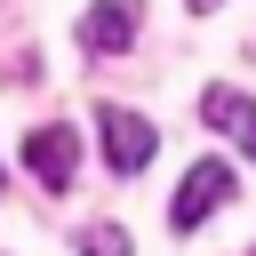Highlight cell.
Instances as JSON below:
<instances>
[{
	"label": "cell",
	"instance_id": "2",
	"mask_svg": "<svg viewBox=\"0 0 256 256\" xmlns=\"http://www.w3.org/2000/svg\"><path fill=\"white\" fill-rule=\"evenodd\" d=\"M96 120H104V168H112V176H136V168L152 160V144H160V128H152L144 112H120V104H104Z\"/></svg>",
	"mask_w": 256,
	"mask_h": 256
},
{
	"label": "cell",
	"instance_id": "6",
	"mask_svg": "<svg viewBox=\"0 0 256 256\" xmlns=\"http://www.w3.org/2000/svg\"><path fill=\"white\" fill-rule=\"evenodd\" d=\"M80 256H136V240H128V224H88Z\"/></svg>",
	"mask_w": 256,
	"mask_h": 256
},
{
	"label": "cell",
	"instance_id": "3",
	"mask_svg": "<svg viewBox=\"0 0 256 256\" xmlns=\"http://www.w3.org/2000/svg\"><path fill=\"white\" fill-rule=\"evenodd\" d=\"M24 168H32L48 192H64V184H72V168H80V136H72L64 120L32 128V136H24Z\"/></svg>",
	"mask_w": 256,
	"mask_h": 256
},
{
	"label": "cell",
	"instance_id": "1",
	"mask_svg": "<svg viewBox=\"0 0 256 256\" xmlns=\"http://www.w3.org/2000/svg\"><path fill=\"white\" fill-rule=\"evenodd\" d=\"M224 200H232V160H192L184 184H176V200H168V224L176 232H200Z\"/></svg>",
	"mask_w": 256,
	"mask_h": 256
},
{
	"label": "cell",
	"instance_id": "4",
	"mask_svg": "<svg viewBox=\"0 0 256 256\" xmlns=\"http://www.w3.org/2000/svg\"><path fill=\"white\" fill-rule=\"evenodd\" d=\"M136 32H144V0H96V8L80 16V48H88V56H120Z\"/></svg>",
	"mask_w": 256,
	"mask_h": 256
},
{
	"label": "cell",
	"instance_id": "8",
	"mask_svg": "<svg viewBox=\"0 0 256 256\" xmlns=\"http://www.w3.org/2000/svg\"><path fill=\"white\" fill-rule=\"evenodd\" d=\"M0 184H8V160H0Z\"/></svg>",
	"mask_w": 256,
	"mask_h": 256
},
{
	"label": "cell",
	"instance_id": "9",
	"mask_svg": "<svg viewBox=\"0 0 256 256\" xmlns=\"http://www.w3.org/2000/svg\"><path fill=\"white\" fill-rule=\"evenodd\" d=\"M248 256H256V248H248Z\"/></svg>",
	"mask_w": 256,
	"mask_h": 256
},
{
	"label": "cell",
	"instance_id": "7",
	"mask_svg": "<svg viewBox=\"0 0 256 256\" xmlns=\"http://www.w3.org/2000/svg\"><path fill=\"white\" fill-rule=\"evenodd\" d=\"M184 8H192V16H208V8H224V0H184Z\"/></svg>",
	"mask_w": 256,
	"mask_h": 256
},
{
	"label": "cell",
	"instance_id": "5",
	"mask_svg": "<svg viewBox=\"0 0 256 256\" xmlns=\"http://www.w3.org/2000/svg\"><path fill=\"white\" fill-rule=\"evenodd\" d=\"M200 120H208L216 136H232V144L256 160V96H240V88L216 80V88H200Z\"/></svg>",
	"mask_w": 256,
	"mask_h": 256
}]
</instances>
